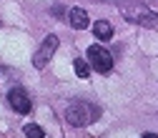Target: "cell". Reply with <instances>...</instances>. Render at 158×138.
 Here are the masks:
<instances>
[{
	"label": "cell",
	"mask_w": 158,
	"mask_h": 138,
	"mask_svg": "<svg viewBox=\"0 0 158 138\" xmlns=\"http://www.w3.org/2000/svg\"><path fill=\"white\" fill-rule=\"evenodd\" d=\"M123 18L131 23H138V25H156L158 23V13L143 8V5H133V8H123Z\"/></svg>",
	"instance_id": "obj_3"
},
{
	"label": "cell",
	"mask_w": 158,
	"mask_h": 138,
	"mask_svg": "<svg viewBox=\"0 0 158 138\" xmlns=\"http://www.w3.org/2000/svg\"><path fill=\"white\" fill-rule=\"evenodd\" d=\"M55 50H58V35H48L45 40L40 43V48H38V53H35V58H33V65H35L38 70L45 68Z\"/></svg>",
	"instance_id": "obj_4"
},
{
	"label": "cell",
	"mask_w": 158,
	"mask_h": 138,
	"mask_svg": "<svg viewBox=\"0 0 158 138\" xmlns=\"http://www.w3.org/2000/svg\"><path fill=\"white\" fill-rule=\"evenodd\" d=\"M23 133H25L28 138H43V136H45V131H43L40 126H35V123H28V126L23 128Z\"/></svg>",
	"instance_id": "obj_9"
},
{
	"label": "cell",
	"mask_w": 158,
	"mask_h": 138,
	"mask_svg": "<svg viewBox=\"0 0 158 138\" xmlns=\"http://www.w3.org/2000/svg\"><path fill=\"white\" fill-rule=\"evenodd\" d=\"M73 70L78 73V78H88L90 65H88V61H83V58H75V61H73Z\"/></svg>",
	"instance_id": "obj_8"
},
{
	"label": "cell",
	"mask_w": 158,
	"mask_h": 138,
	"mask_svg": "<svg viewBox=\"0 0 158 138\" xmlns=\"http://www.w3.org/2000/svg\"><path fill=\"white\" fill-rule=\"evenodd\" d=\"M93 33H95L98 40H110V38H113V25L108 20H98L93 25Z\"/></svg>",
	"instance_id": "obj_7"
},
{
	"label": "cell",
	"mask_w": 158,
	"mask_h": 138,
	"mask_svg": "<svg viewBox=\"0 0 158 138\" xmlns=\"http://www.w3.org/2000/svg\"><path fill=\"white\" fill-rule=\"evenodd\" d=\"M98 115H101V108L93 106V103H85V101H75V103H70L68 111H65L68 123H70V126H78V128L93 123Z\"/></svg>",
	"instance_id": "obj_1"
},
{
	"label": "cell",
	"mask_w": 158,
	"mask_h": 138,
	"mask_svg": "<svg viewBox=\"0 0 158 138\" xmlns=\"http://www.w3.org/2000/svg\"><path fill=\"white\" fill-rule=\"evenodd\" d=\"M88 63H90V68L98 70V73H108V70L113 68V55H110L103 45H90V48H88Z\"/></svg>",
	"instance_id": "obj_2"
},
{
	"label": "cell",
	"mask_w": 158,
	"mask_h": 138,
	"mask_svg": "<svg viewBox=\"0 0 158 138\" xmlns=\"http://www.w3.org/2000/svg\"><path fill=\"white\" fill-rule=\"evenodd\" d=\"M141 138H158V136H156V133H143Z\"/></svg>",
	"instance_id": "obj_10"
},
{
	"label": "cell",
	"mask_w": 158,
	"mask_h": 138,
	"mask_svg": "<svg viewBox=\"0 0 158 138\" xmlns=\"http://www.w3.org/2000/svg\"><path fill=\"white\" fill-rule=\"evenodd\" d=\"M68 18H70V25L75 28V30H85L88 28V13L83 10V8H73L70 13H68Z\"/></svg>",
	"instance_id": "obj_6"
},
{
	"label": "cell",
	"mask_w": 158,
	"mask_h": 138,
	"mask_svg": "<svg viewBox=\"0 0 158 138\" xmlns=\"http://www.w3.org/2000/svg\"><path fill=\"white\" fill-rule=\"evenodd\" d=\"M8 103H10V108L18 111V113H30V111H33L30 95H28L20 86H18V88H10V93H8Z\"/></svg>",
	"instance_id": "obj_5"
}]
</instances>
